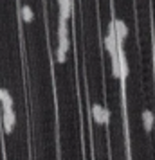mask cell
<instances>
[{
  "instance_id": "cell-1",
  "label": "cell",
  "mask_w": 155,
  "mask_h": 160,
  "mask_svg": "<svg viewBox=\"0 0 155 160\" xmlns=\"http://www.w3.org/2000/svg\"><path fill=\"white\" fill-rule=\"evenodd\" d=\"M92 117L97 124H108L110 121V112L106 108H103L101 104H94L92 106Z\"/></svg>"
},
{
  "instance_id": "cell-2",
  "label": "cell",
  "mask_w": 155,
  "mask_h": 160,
  "mask_svg": "<svg viewBox=\"0 0 155 160\" xmlns=\"http://www.w3.org/2000/svg\"><path fill=\"white\" fill-rule=\"evenodd\" d=\"M16 124V115L13 108H4V130L6 133H13Z\"/></svg>"
},
{
  "instance_id": "cell-3",
  "label": "cell",
  "mask_w": 155,
  "mask_h": 160,
  "mask_svg": "<svg viewBox=\"0 0 155 160\" xmlns=\"http://www.w3.org/2000/svg\"><path fill=\"white\" fill-rule=\"evenodd\" d=\"M114 29H116V36H117V43L123 45V42L126 40L128 36V27H126V23L121 20V18H116L114 20Z\"/></svg>"
},
{
  "instance_id": "cell-4",
  "label": "cell",
  "mask_w": 155,
  "mask_h": 160,
  "mask_svg": "<svg viewBox=\"0 0 155 160\" xmlns=\"http://www.w3.org/2000/svg\"><path fill=\"white\" fill-rule=\"evenodd\" d=\"M142 126H144V130L146 131H152L155 126V115L152 110H144L142 112Z\"/></svg>"
},
{
  "instance_id": "cell-5",
  "label": "cell",
  "mask_w": 155,
  "mask_h": 160,
  "mask_svg": "<svg viewBox=\"0 0 155 160\" xmlns=\"http://www.w3.org/2000/svg\"><path fill=\"white\" fill-rule=\"evenodd\" d=\"M72 15V2H63L59 4V20H69Z\"/></svg>"
},
{
  "instance_id": "cell-6",
  "label": "cell",
  "mask_w": 155,
  "mask_h": 160,
  "mask_svg": "<svg viewBox=\"0 0 155 160\" xmlns=\"http://www.w3.org/2000/svg\"><path fill=\"white\" fill-rule=\"evenodd\" d=\"M0 102H2V108H13V99L6 88H0Z\"/></svg>"
},
{
  "instance_id": "cell-7",
  "label": "cell",
  "mask_w": 155,
  "mask_h": 160,
  "mask_svg": "<svg viewBox=\"0 0 155 160\" xmlns=\"http://www.w3.org/2000/svg\"><path fill=\"white\" fill-rule=\"evenodd\" d=\"M61 38H69V29H67L65 20H59V25H58V40H61Z\"/></svg>"
},
{
  "instance_id": "cell-8",
  "label": "cell",
  "mask_w": 155,
  "mask_h": 160,
  "mask_svg": "<svg viewBox=\"0 0 155 160\" xmlns=\"http://www.w3.org/2000/svg\"><path fill=\"white\" fill-rule=\"evenodd\" d=\"M22 18H23V22H33V18H34V13H33V9L29 8V6H23L22 8Z\"/></svg>"
},
{
  "instance_id": "cell-9",
  "label": "cell",
  "mask_w": 155,
  "mask_h": 160,
  "mask_svg": "<svg viewBox=\"0 0 155 160\" xmlns=\"http://www.w3.org/2000/svg\"><path fill=\"white\" fill-rule=\"evenodd\" d=\"M112 72H114V76H116L117 79H121V65H119V58L117 56L112 58Z\"/></svg>"
},
{
  "instance_id": "cell-10",
  "label": "cell",
  "mask_w": 155,
  "mask_h": 160,
  "mask_svg": "<svg viewBox=\"0 0 155 160\" xmlns=\"http://www.w3.org/2000/svg\"><path fill=\"white\" fill-rule=\"evenodd\" d=\"M65 58H67V52L61 51L59 47H56V59H58L59 63H63V61H65Z\"/></svg>"
}]
</instances>
